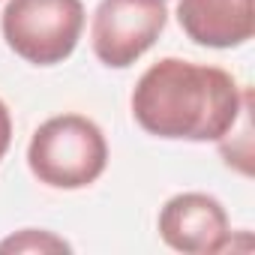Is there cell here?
<instances>
[{
  "mask_svg": "<svg viewBox=\"0 0 255 255\" xmlns=\"http://www.w3.org/2000/svg\"><path fill=\"white\" fill-rule=\"evenodd\" d=\"M243 105V87L219 66L180 57L156 60L132 90L138 126L159 138L219 141Z\"/></svg>",
  "mask_w": 255,
  "mask_h": 255,
  "instance_id": "6da1fadb",
  "label": "cell"
},
{
  "mask_svg": "<svg viewBox=\"0 0 255 255\" xmlns=\"http://www.w3.org/2000/svg\"><path fill=\"white\" fill-rule=\"evenodd\" d=\"M27 165L33 177L54 189H81L99 180L108 165V141L84 114L48 117L30 138Z\"/></svg>",
  "mask_w": 255,
  "mask_h": 255,
  "instance_id": "7a4b0ae2",
  "label": "cell"
},
{
  "mask_svg": "<svg viewBox=\"0 0 255 255\" xmlns=\"http://www.w3.org/2000/svg\"><path fill=\"white\" fill-rule=\"evenodd\" d=\"M6 45L33 66L66 60L84 30L81 0H9L0 18Z\"/></svg>",
  "mask_w": 255,
  "mask_h": 255,
  "instance_id": "3957f363",
  "label": "cell"
},
{
  "mask_svg": "<svg viewBox=\"0 0 255 255\" xmlns=\"http://www.w3.org/2000/svg\"><path fill=\"white\" fill-rule=\"evenodd\" d=\"M165 0H102L93 12V54L114 69L135 63L165 30Z\"/></svg>",
  "mask_w": 255,
  "mask_h": 255,
  "instance_id": "277c9868",
  "label": "cell"
},
{
  "mask_svg": "<svg viewBox=\"0 0 255 255\" xmlns=\"http://www.w3.org/2000/svg\"><path fill=\"white\" fill-rule=\"evenodd\" d=\"M159 234L177 252L213 255L225 252L231 237L225 207L207 192H180L159 210Z\"/></svg>",
  "mask_w": 255,
  "mask_h": 255,
  "instance_id": "5b68a950",
  "label": "cell"
},
{
  "mask_svg": "<svg viewBox=\"0 0 255 255\" xmlns=\"http://www.w3.org/2000/svg\"><path fill=\"white\" fill-rule=\"evenodd\" d=\"M177 21L207 48H237L255 36V0H180Z\"/></svg>",
  "mask_w": 255,
  "mask_h": 255,
  "instance_id": "8992f818",
  "label": "cell"
},
{
  "mask_svg": "<svg viewBox=\"0 0 255 255\" xmlns=\"http://www.w3.org/2000/svg\"><path fill=\"white\" fill-rule=\"evenodd\" d=\"M219 153L240 174H252V90L243 87V105L231 129L219 138Z\"/></svg>",
  "mask_w": 255,
  "mask_h": 255,
  "instance_id": "52a82bcc",
  "label": "cell"
},
{
  "mask_svg": "<svg viewBox=\"0 0 255 255\" xmlns=\"http://www.w3.org/2000/svg\"><path fill=\"white\" fill-rule=\"evenodd\" d=\"M0 252H69V243L51 231H21L0 243Z\"/></svg>",
  "mask_w": 255,
  "mask_h": 255,
  "instance_id": "ba28073f",
  "label": "cell"
},
{
  "mask_svg": "<svg viewBox=\"0 0 255 255\" xmlns=\"http://www.w3.org/2000/svg\"><path fill=\"white\" fill-rule=\"evenodd\" d=\"M9 141H12V117H9V108H6V102L0 99V159L6 156V150H9Z\"/></svg>",
  "mask_w": 255,
  "mask_h": 255,
  "instance_id": "9c48e42d",
  "label": "cell"
}]
</instances>
